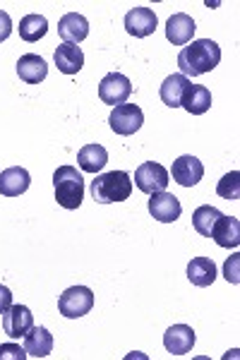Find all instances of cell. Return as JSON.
Wrapping results in <instances>:
<instances>
[{"label": "cell", "mask_w": 240, "mask_h": 360, "mask_svg": "<svg viewBox=\"0 0 240 360\" xmlns=\"http://www.w3.org/2000/svg\"><path fill=\"white\" fill-rule=\"evenodd\" d=\"M221 63V46L212 39H200V41L187 44L178 53V68L185 77H200L207 75Z\"/></svg>", "instance_id": "cell-1"}, {"label": "cell", "mask_w": 240, "mask_h": 360, "mask_svg": "<svg viewBox=\"0 0 240 360\" xmlns=\"http://www.w3.org/2000/svg\"><path fill=\"white\" fill-rule=\"evenodd\" d=\"M132 195V178L125 171H108L91 180V197L99 205L125 202Z\"/></svg>", "instance_id": "cell-2"}, {"label": "cell", "mask_w": 240, "mask_h": 360, "mask_svg": "<svg viewBox=\"0 0 240 360\" xmlns=\"http://www.w3.org/2000/svg\"><path fill=\"white\" fill-rule=\"evenodd\" d=\"M56 200L63 209H77L84 200V178L75 166H61L53 173Z\"/></svg>", "instance_id": "cell-3"}, {"label": "cell", "mask_w": 240, "mask_h": 360, "mask_svg": "<svg viewBox=\"0 0 240 360\" xmlns=\"http://www.w3.org/2000/svg\"><path fill=\"white\" fill-rule=\"evenodd\" d=\"M91 307H94V293H91V288H87V286H70L68 291H63V295L58 298V310L68 319L84 317Z\"/></svg>", "instance_id": "cell-4"}, {"label": "cell", "mask_w": 240, "mask_h": 360, "mask_svg": "<svg viewBox=\"0 0 240 360\" xmlns=\"http://www.w3.org/2000/svg\"><path fill=\"white\" fill-rule=\"evenodd\" d=\"M108 123H110V130H113L115 135L130 137V135H134V132L139 130V127H142L144 113H142V108H139L137 103H120V106L113 108Z\"/></svg>", "instance_id": "cell-5"}, {"label": "cell", "mask_w": 240, "mask_h": 360, "mask_svg": "<svg viewBox=\"0 0 240 360\" xmlns=\"http://www.w3.org/2000/svg\"><path fill=\"white\" fill-rule=\"evenodd\" d=\"M130 94H132V84L122 72H108L106 77L99 82V98L113 108L125 103L127 98H130Z\"/></svg>", "instance_id": "cell-6"}, {"label": "cell", "mask_w": 240, "mask_h": 360, "mask_svg": "<svg viewBox=\"0 0 240 360\" xmlns=\"http://www.w3.org/2000/svg\"><path fill=\"white\" fill-rule=\"evenodd\" d=\"M168 171L163 168L161 164H154V161H147L134 171V185H137L142 193L147 195H156V193H163L168 188Z\"/></svg>", "instance_id": "cell-7"}, {"label": "cell", "mask_w": 240, "mask_h": 360, "mask_svg": "<svg viewBox=\"0 0 240 360\" xmlns=\"http://www.w3.org/2000/svg\"><path fill=\"white\" fill-rule=\"evenodd\" d=\"M149 214L161 224H173L180 219L183 214V207H180V200L171 193H156V195H149Z\"/></svg>", "instance_id": "cell-8"}, {"label": "cell", "mask_w": 240, "mask_h": 360, "mask_svg": "<svg viewBox=\"0 0 240 360\" xmlns=\"http://www.w3.org/2000/svg\"><path fill=\"white\" fill-rule=\"evenodd\" d=\"M34 327V315L27 305H10L3 312V329L10 339H22Z\"/></svg>", "instance_id": "cell-9"}, {"label": "cell", "mask_w": 240, "mask_h": 360, "mask_svg": "<svg viewBox=\"0 0 240 360\" xmlns=\"http://www.w3.org/2000/svg\"><path fill=\"white\" fill-rule=\"evenodd\" d=\"M168 176H173V180L178 185H183V188H192V185H197L204 176V166L202 161L197 159V156H180V159L173 161V168Z\"/></svg>", "instance_id": "cell-10"}, {"label": "cell", "mask_w": 240, "mask_h": 360, "mask_svg": "<svg viewBox=\"0 0 240 360\" xmlns=\"http://www.w3.org/2000/svg\"><path fill=\"white\" fill-rule=\"evenodd\" d=\"M156 13L151 8H132L125 15V29L134 39H147L156 32Z\"/></svg>", "instance_id": "cell-11"}, {"label": "cell", "mask_w": 240, "mask_h": 360, "mask_svg": "<svg viewBox=\"0 0 240 360\" xmlns=\"http://www.w3.org/2000/svg\"><path fill=\"white\" fill-rule=\"evenodd\" d=\"M163 346H166V351L173 353V356H185V353H190L192 346H195V329L187 327V324H173V327L166 329V334H163Z\"/></svg>", "instance_id": "cell-12"}, {"label": "cell", "mask_w": 240, "mask_h": 360, "mask_svg": "<svg viewBox=\"0 0 240 360\" xmlns=\"http://www.w3.org/2000/svg\"><path fill=\"white\" fill-rule=\"evenodd\" d=\"M32 185V176H29L27 168L22 166H13V168H5L0 173V195L5 197H20L25 195Z\"/></svg>", "instance_id": "cell-13"}, {"label": "cell", "mask_w": 240, "mask_h": 360, "mask_svg": "<svg viewBox=\"0 0 240 360\" xmlns=\"http://www.w3.org/2000/svg\"><path fill=\"white\" fill-rule=\"evenodd\" d=\"M58 34L65 44H75L77 46L80 41H84L89 37V22H87L84 15L80 13H68L63 15V20L58 22Z\"/></svg>", "instance_id": "cell-14"}, {"label": "cell", "mask_w": 240, "mask_h": 360, "mask_svg": "<svg viewBox=\"0 0 240 360\" xmlns=\"http://www.w3.org/2000/svg\"><path fill=\"white\" fill-rule=\"evenodd\" d=\"M195 20L185 13H175L171 20L166 22V39L173 46H187L195 37Z\"/></svg>", "instance_id": "cell-15"}, {"label": "cell", "mask_w": 240, "mask_h": 360, "mask_svg": "<svg viewBox=\"0 0 240 360\" xmlns=\"http://www.w3.org/2000/svg\"><path fill=\"white\" fill-rule=\"evenodd\" d=\"M17 75H20L22 82L27 84H39L46 79V75H49V65H46V60L37 53H27L22 56L20 60H17Z\"/></svg>", "instance_id": "cell-16"}, {"label": "cell", "mask_w": 240, "mask_h": 360, "mask_svg": "<svg viewBox=\"0 0 240 360\" xmlns=\"http://www.w3.org/2000/svg\"><path fill=\"white\" fill-rule=\"evenodd\" d=\"M180 106L192 115H202L212 108V91L202 84H187L183 98H180Z\"/></svg>", "instance_id": "cell-17"}, {"label": "cell", "mask_w": 240, "mask_h": 360, "mask_svg": "<svg viewBox=\"0 0 240 360\" xmlns=\"http://www.w3.org/2000/svg\"><path fill=\"white\" fill-rule=\"evenodd\" d=\"M25 351H27V356H32V358H46L53 351V336H51V332L46 327H37V324H34L25 334Z\"/></svg>", "instance_id": "cell-18"}, {"label": "cell", "mask_w": 240, "mask_h": 360, "mask_svg": "<svg viewBox=\"0 0 240 360\" xmlns=\"http://www.w3.org/2000/svg\"><path fill=\"white\" fill-rule=\"evenodd\" d=\"M56 65L63 75H77L82 65H84V53H82L80 46L75 44H61L56 49Z\"/></svg>", "instance_id": "cell-19"}, {"label": "cell", "mask_w": 240, "mask_h": 360, "mask_svg": "<svg viewBox=\"0 0 240 360\" xmlns=\"http://www.w3.org/2000/svg\"><path fill=\"white\" fill-rule=\"evenodd\" d=\"M212 238L219 248H238L240 245V221L236 217H221L212 229Z\"/></svg>", "instance_id": "cell-20"}, {"label": "cell", "mask_w": 240, "mask_h": 360, "mask_svg": "<svg viewBox=\"0 0 240 360\" xmlns=\"http://www.w3.org/2000/svg\"><path fill=\"white\" fill-rule=\"evenodd\" d=\"M187 278H190L195 286H212L216 278V264L209 257H192V262L187 264Z\"/></svg>", "instance_id": "cell-21"}, {"label": "cell", "mask_w": 240, "mask_h": 360, "mask_svg": "<svg viewBox=\"0 0 240 360\" xmlns=\"http://www.w3.org/2000/svg\"><path fill=\"white\" fill-rule=\"evenodd\" d=\"M187 84H190V79L185 77V75H168L166 79H163V84H161V101L166 103V106H171V108H178L180 106V98H183L185 94V89H187Z\"/></svg>", "instance_id": "cell-22"}, {"label": "cell", "mask_w": 240, "mask_h": 360, "mask_svg": "<svg viewBox=\"0 0 240 360\" xmlns=\"http://www.w3.org/2000/svg\"><path fill=\"white\" fill-rule=\"evenodd\" d=\"M106 161H108V152L101 144H87L77 154V164L82 171H87V173H99L106 166Z\"/></svg>", "instance_id": "cell-23"}, {"label": "cell", "mask_w": 240, "mask_h": 360, "mask_svg": "<svg viewBox=\"0 0 240 360\" xmlns=\"http://www.w3.org/2000/svg\"><path fill=\"white\" fill-rule=\"evenodd\" d=\"M49 34V20L44 15H27L20 20V37L27 44H34Z\"/></svg>", "instance_id": "cell-24"}, {"label": "cell", "mask_w": 240, "mask_h": 360, "mask_svg": "<svg viewBox=\"0 0 240 360\" xmlns=\"http://www.w3.org/2000/svg\"><path fill=\"white\" fill-rule=\"evenodd\" d=\"M224 217V214L219 212L216 207L212 205H202L195 209V214H192V226H195V231L204 238H212V229L216 226V221Z\"/></svg>", "instance_id": "cell-25"}, {"label": "cell", "mask_w": 240, "mask_h": 360, "mask_svg": "<svg viewBox=\"0 0 240 360\" xmlns=\"http://www.w3.org/2000/svg\"><path fill=\"white\" fill-rule=\"evenodd\" d=\"M216 193L219 197H224V200H238L240 197V173L238 171H231L226 173L224 178L219 180V185H216Z\"/></svg>", "instance_id": "cell-26"}, {"label": "cell", "mask_w": 240, "mask_h": 360, "mask_svg": "<svg viewBox=\"0 0 240 360\" xmlns=\"http://www.w3.org/2000/svg\"><path fill=\"white\" fill-rule=\"evenodd\" d=\"M27 351L17 344H3L0 346V360H25Z\"/></svg>", "instance_id": "cell-27"}, {"label": "cell", "mask_w": 240, "mask_h": 360, "mask_svg": "<svg viewBox=\"0 0 240 360\" xmlns=\"http://www.w3.org/2000/svg\"><path fill=\"white\" fill-rule=\"evenodd\" d=\"M238 262H240V255H233L231 259L226 262L224 266V274L228 278V283H233V286H238L240 283V276H238Z\"/></svg>", "instance_id": "cell-28"}, {"label": "cell", "mask_w": 240, "mask_h": 360, "mask_svg": "<svg viewBox=\"0 0 240 360\" xmlns=\"http://www.w3.org/2000/svg\"><path fill=\"white\" fill-rule=\"evenodd\" d=\"M10 34H13V20H10V15L5 13V10H0V44H3Z\"/></svg>", "instance_id": "cell-29"}, {"label": "cell", "mask_w": 240, "mask_h": 360, "mask_svg": "<svg viewBox=\"0 0 240 360\" xmlns=\"http://www.w3.org/2000/svg\"><path fill=\"white\" fill-rule=\"evenodd\" d=\"M10 305H13V293H10L8 286H3V283H0V315H3Z\"/></svg>", "instance_id": "cell-30"}]
</instances>
